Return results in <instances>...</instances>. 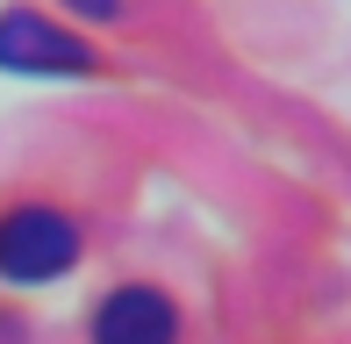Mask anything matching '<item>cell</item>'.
Here are the masks:
<instances>
[{
    "mask_svg": "<svg viewBox=\"0 0 351 344\" xmlns=\"http://www.w3.org/2000/svg\"><path fill=\"white\" fill-rule=\"evenodd\" d=\"M79 258V230L58 208H14L0 223V273L8 280H58Z\"/></svg>",
    "mask_w": 351,
    "mask_h": 344,
    "instance_id": "obj_1",
    "label": "cell"
},
{
    "mask_svg": "<svg viewBox=\"0 0 351 344\" xmlns=\"http://www.w3.org/2000/svg\"><path fill=\"white\" fill-rule=\"evenodd\" d=\"M0 65L8 72H86L93 51L72 43L65 29H51L43 14H0Z\"/></svg>",
    "mask_w": 351,
    "mask_h": 344,
    "instance_id": "obj_2",
    "label": "cell"
},
{
    "mask_svg": "<svg viewBox=\"0 0 351 344\" xmlns=\"http://www.w3.org/2000/svg\"><path fill=\"white\" fill-rule=\"evenodd\" d=\"M180 337V316L158 287H115L93 316V344H172Z\"/></svg>",
    "mask_w": 351,
    "mask_h": 344,
    "instance_id": "obj_3",
    "label": "cell"
},
{
    "mask_svg": "<svg viewBox=\"0 0 351 344\" xmlns=\"http://www.w3.org/2000/svg\"><path fill=\"white\" fill-rule=\"evenodd\" d=\"M72 8H79V14H93V22H108V14H115L122 0H72Z\"/></svg>",
    "mask_w": 351,
    "mask_h": 344,
    "instance_id": "obj_4",
    "label": "cell"
}]
</instances>
